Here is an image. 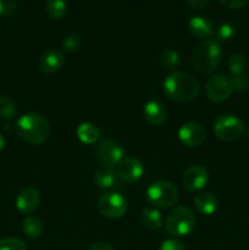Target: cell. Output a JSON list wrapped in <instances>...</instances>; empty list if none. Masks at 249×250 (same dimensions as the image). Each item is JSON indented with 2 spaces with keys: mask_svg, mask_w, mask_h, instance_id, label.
<instances>
[{
  "mask_svg": "<svg viewBox=\"0 0 249 250\" xmlns=\"http://www.w3.org/2000/svg\"><path fill=\"white\" fill-rule=\"evenodd\" d=\"M21 229L24 236L28 237L29 239H37L43 233V222H42V220L39 217L33 216V215H28L22 221Z\"/></svg>",
  "mask_w": 249,
  "mask_h": 250,
  "instance_id": "cell-19",
  "label": "cell"
},
{
  "mask_svg": "<svg viewBox=\"0 0 249 250\" xmlns=\"http://www.w3.org/2000/svg\"><path fill=\"white\" fill-rule=\"evenodd\" d=\"M243 121L236 115H221L214 122V133L222 142L238 141L244 134Z\"/></svg>",
  "mask_w": 249,
  "mask_h": 250,
  "instance_id": "cell-6",
  "label": "cell"
},
{
  "mask_svg": "<svg viewBox=\"0 0 249 250\" xmlns=\"http://www.w3.org/2000/svg\"><path fill=\"white\" fill-rule=\"evenodd\" d=\"M146 198L154 207L167 209L173 207L178 200V190L175 185L165 180L151 183L146 190Z\"/></svg>",
  "mask_w": 249,
  "mask_h": 250,
  "instance_id": "cell-5",
  "label": "cell"
},
{
  "mask_svg": "<svg viewBox=\"0 0 249 250\" xmlns=\"http://www.w3.org/2000/svg\"><path fill=\"white\" fill-rule=\"evenodd\" d=\"M188 28L192 36L199 39H207L214 34V23L208 17H192L188 23Z\"/></svg>",
  "mask_w": 249,
  "mask_h": 250,
  "instance_id": "cell-16",
  "label": "cell"
},
{
  "mask_svg": "<svg viewBox=\"0 0 249 250\" xmlns=\"http://www.w3.org/2000/svg\"><path fill=\"white\" fill-rule=\"evenodd\" d=\"M98 160L106 166H115L124 158V150L114 141H103L95 149Z\"/></svg>",
  "mask_w": 249,
  "mask_h": 250,
  "instance_id": "cell-9",
  "label": "cell"
},
{
  "mask_svg": "<svg viewBox=\"0 0 249 250\" xmlns=\"http://www.w3.org/2000/svg\"><path fill=\"white\" fill-rule=\"evenodd\" d=\"M232 83H233V89L238 92H244L249 87V78L246 75H238L232 77Z\"/></svg>",
  "mask_w": 249,
  "mask_h": 250,
  "instance_id": "cell-30",
  "label": "cell"
},
{
  "mask_svg": "<svg viewBox=\"0 0 249 250\" xmlns=\"http://www.w3.org/2000/svg\"><path fill=\"white\" fill-rule=\"evenodd\" d=\"M222 59V48L215 39H207L192 53V63L195 71L202 75H210L219 67Z\"/></svg>",
  "mask_w": 249,
  "mask_h": 250,
  "instance_id": "cell-3",
  "label": "cell"
},
{
  "mask_svg": "<svg viewBox=\"0 0 249 250\" xmlns=\"http://www.w3.org/2000/svg\"><path fill=\"white\" fill-rule=\"evenodd\" d=\"M219 1L222 6L227 7V9L236 10L242 9V7L246 6V5L248 4L249 0H219Z\"/></svg>",
  "mask_w": 249,
  "mask_h": 250,
  "instance_id": "cell-32",
  "label": "cell"
},
{
  "mask_svg": "<svg viewBox=\"0 0 249 250\" xmlns=\"http://www.w3.org/2000/svg\"><path fill=\"white\" fill-rule=\"evenodd\" d=\"M116 171L111 166L102 165L95 170L94 183L97 185V187L106 189V188L114 186V183L116 182Z\"/></svg>",
  "mask_w": 249,
  "mask_h": 250,
  "instance_id": "cell-18",
  "label": "cell"
},
{
  "mask_svg": "<svg viewBox=\"0 0 249 250\" xmlns=\"http://www.w3.org/2000/svg\"><path fill=\"white\" fill-rule=\"evenodd\" d=\"M66 2L63 0H48L45 4V11L49 17L54 20H59L66 14Z\"/></svg>",
  "mask_w": 249,
  "mask_h": 250,
  "instance_id": "cell-23",
  "label": "cell"
},
{
  "mask_svg": "<svg viewBox=\"0 0 249 250\" xmlns=\"http://www.w3.org/2000/svg\"><path fill=\"white\" fill-rule=\"evenodd\" d=\"M76 136L82 143L93 144L98 141L100 133L95 125L90 124V122H82L76 129Z\"/></svg>",
  "mask_w": 249,
  "mask_h": 250,
  "instance_id": "cell-20",
  "label": "cell"
},
{
  "mask_svg": "<svg viewBox=\"0 0 249 250\" xmlns=\"http://www.w3.org/2000/svg\"><path fill=\"white\" fill-rule=\"evenodd\" d=\"M200 85L193 76L173 71L164 81V92L168 99L177 103H187L199 94Z\"/></svg>",
  "mask_w": 249,
  "mask_h": 250,
  "instance_id": "cell-1",
  "label": "cell"
},
{
  "mask_svg": "<svg viewBox=\"0 0 249 250\" xmlns=\"http://www.w3.org/2000/svg\"><path fill=\"white\" fill-rule=\"evenodd\" d=\"M4 146H5V139H4V137L1 136V133H0V151L4 149Z\"/></svg>",
  "mask_w": 249,
  "mask_h": 250,
  "instance_id": "cell-35",
  "label": "cell"
},
{
  "mask_svg": "<svg viewBox=\"0 0 249 250\" xmlns=\"http://www.w3.org/2000/svg\"><path fill=\"white\" fill-rule=\"evenodd\" d=\"M227 65H228V70L232 75L238 76L243 73V71L247 68L248 62H247V59L243 54L234 53L229 56Z\"/></svg>",
  "mask_w": 249,
  "mask_h": 250,
  "instance_id": "cell-22",
  "label": "cell"
},
{
  "mask_svg": "<svg viewBox=\"0 0 249 250\" xmlns=\"http://www.w3.org/2000/svg\"><path fill=\"white\" fill-rule=\"evenodd\" d=\"M194 205L200 214L209 216V215L215 214V211L217 210L219 200L211 193L203 192L197 194V197L194 198Z\"/></svg>",
  "mask_w": 249,
  "mask_h": 250,
  "instance_id": "cell-17",
  "label": "cell"
},
{
  "mask_svg": "<svg viewBox=\"0 0 249 250\" xmlns=\"http://www.w3.org/2000/svg\"><path fill=\"white\" fill-rule=\"evenodd\" d=\"M97 208L103 216L107 219H119L126 214L127 200L119 193L107 192L100 195Z\"/></svg>",
  "mask_w": 249,
  "mask_h": 250,
  "instance_id": "cell-8",
  "label": "cell"
},
{
  "mask_svg": "<svg viewBox=\"0 0 249 250\" xmlns=\"http://www.w3.org/2000/svg\"><path fill=\"white\" fill-rule=\"evenodd\" d=\"M143 115L144 119L146 120V122L153 126H159V125L163 124L166 120L167 116V111H166L165 106L159 100H149L143 107Z\"/></svg>",
  "mask_w": 249,
  "mask_h": 250,
  "instance_id": "cell-15",
  "label": "cell"
},
{
  "mask_svg": "<svg viewBox=\"0 0 249 250\" xmlns=\"http://www.w3.org/2000/svg\"><path fill=\"white\" fill-rule=\"evenodd\" d=\"M17 106L11 98L0 95V119L10 120L16 115Z\"/></svg>",
  "mask_w": 249,
  "mask_h": 250,
  "instance_id": "cell-25",
  "label": "cell"
},
{
  "mask_svg": "<svg viewBox=\"0 0 249 250\" xmlns=\"http://www.w3.org/2000/svg\"><path fill=\"white\" fill-rule=\"evenodd\" d=\"M0 250H27V246L22 239L7 237L0 239Z\"/></svg>",
  "mask_w": 249,
  "mask_h": 250,
  "instance_id": "cell-27",
  "label": "cell"
},
{
  "mask_svg": "<svg viewBox=\"0 0 249 250\" xmlns=\"http://www.w3.org/2000/svg\"><path fill=\"white\" fill-rule=\"evenodd\" d=\"M159 250H186V247L177 239H167L161 243Z\"/></svg>",
  "mask_w": 249,
  "mask_h": 250,
  "instance_id": "cell-31",
  "label": "cell"
},
{
  "mask_svg": "<svg viewBox=\"0 0 249 250\" xmlns=\"http://www.w3.org/2000/svg\"><path fill=\"white\" fill-rule=\"evenodd\" d=\"M82 44V38H81L78 34L71 33L67 34L65 38L61 42V48H62L63 51L66 53H73V51L78 50Z\"/></svg>",
  "mask_w": 249,
  "mask_h": 250,
  "instance_id": "cell-26",
  "label": "cell"
},
{
  "mask_svg": "<svg viewBox=\"0 0 249 250\" xmlns=\"http://www.w3.org/2000/svg\"><path fill=\"white\" fill-rule=\"evenodd\" d=\"M209 182V172L202 165H192L182 176V185L188 192L202 190Z\"/></svg>",
  "mask_w": 249,
  "mask_h": 250,
  "instance_id": "cell-10",
  "label": "cell"
},
{
  "mask_svg": "<svg viewBox=\"0 0 249 250\" xmlns=\"http://www.w3.org/2000/svg\"><path fill=\"white\" fill-rule=\"evenodd\" d=\"M143 172V164L137 158H124L116 165V175L126 182H136Z\"/></svg>",
  "mask_w": 249,
  "mask_h": 250,
  "instance_id": "cell-12",
  "label": "cell"
},
{
  "mask_svg": "<svg viewBox=\"0 0 249 250\" xmlns=\"http://www.w3.org/2000/svg\"><path fill=\"white\" fill-rule=\"evenodd\" d=\"M41 203V194L39 190L33 187H26L20 190L16 198V209L21 214L28 216L29 214L34 211L39 207Z\"/></svg>",
  "mask_w": 249,
  "mask_h": 250,
  "instance_id": "cell-13",
  "label": "cell"
},
{
  "mask_svg": "<svg viewBox=\"0 0 249 250\" xmlns=\"http://www.w3.org/2000/svg\"><path fill=\"white\" fill-rule=\"evenodd\" d=\"M63 63H65L63 54L56 49H50V50L45 51L38 59V68L46 75H53V73L60 71Z\"/></svg>",
  "mask_w": 249,
  "mask_h": 250,
  "instance_id": "cell-14",
  "label": "cell"
},
{
  "mask_svg": "<svg viewBox=\"0 0 249 250\" xmlns=\"http://www.w3.org/2000/svg\"><path fill=\"white\" fill-rule=\"evenodd\" d=\"M247 137H248V139H249V127H248V129H247Z\"/></svg>",
  "mask_w": 249,
  "mask_h": 250,
  "instance_id": "cell-36",
  "label": "cell"
},
{
  "mask_svg": "<svg viewBox=\"0 0 249 250\" xmlns=\"http://www.w3.org/2000/svg\"><path fill=\"white\" fill-rule=\"evenodd\" d=\"M17 0H0V16H9L17 9Z\"/></svg>",
  "mask_w": 249,
  "mask_h": 250,
  "instance_id": "cell-29",
  "label": "cell"
},
{
  "mask_svg": "<svg viewBox=\"0 0 249 250\" xmlns=\"http://www.w3.org/2000/svg\"><path fill=\"white\" fill-rule=\"evenodd\" d=\"M205 128L194 121L186 122L178 129V139L183 146L188 148H197L205 141Z\"/></svg>",
  "mask_w": 249,
  "mask_h": 250,
  "instance_id": "cell-11",
  "label": "cell"
},
{
  "mask_svg": "<svg viewBox=\"0 0 249 250\" xmlns=\"http://www.w3.org/2000/svg\"><path fill=\"white\" fill-rule=\"evenodd\" d=\"M160 62L165 70L173 72V70L180 63V56H178L177 51L173 50V49H165L160 55Z\"/></svg>",
  "mask_w": 249,
  "mask_h": 250,
  "instance_id": "cell-24",
  "label": "cell"
},
{
  "mask_svg": "<svg viewBox=\"0 0 249 250\" xmlns=\"http://www.w3.org/2000/svg\"><path fill=\"white\" fill-rule=\"evenodd\" d=\"M210 0H188V5H189L190 9L193 10H202L204 7L208 6Z\"/></svg>",
  "mask_w": 249,
  "mask_h": 250,
  "instance_id": "cell-33",
  "label": "cell"
},
{
  "mask_svg": "<svg viewBox=\"0 0 249 250\" xmlns=\"http://www.w3.org/2000/svg\"><path fill=\"white\" fill-rule=\"evenodd\" d=\"M16 132L20 138L33 146H39L46 142L50 136V126L43 115L37 112L24 114L17 120Z\"/></svg>",
  "mask_w": 249,
  "mask_h": 250,
  "instance_id": "cell-2",
  "label": "cell"
},
{
  "mask_svg": "<svg viewBox=\"0 0 249 250\" xmlns=\"http://www.w3.org/2000/svg\"><path fill=\"white\" fill-rule=\"evenodd\" d=\"M232 78L225 73H216L208 80L205 84V94L212 103H222L228 99L233 92Z\"/></svg>",
  "mask_w": 249,
  "mask_h": 250,
  "instance_id": "cell-7",
  "label": "cell"
},
{
  "mask_svg": "<svg viewBox=\"0 0 249 250\" xmlns=\"http://www.w3.org/2000/svg\"><path fill=\"white\" fill-rule=\"evenodd\" d=\"M234 36H236V27L231 22H225V23H222L216 32L217 39L222 42L229 41Z\"/></svg>",
  "mask_w": 249,
  "mask_h": 250,
  "instance_id": "cell-28",
  "label": "cell"
},
{
  "mask_svg": "<svg viewBox=\"0 0 249 250\" xmlns=\"http://www.w3.org/2000/svg\"><path fill=\"white\" fill-rule=\"evenodd\" d=\"M88 250H114V247L107 242H95L88 248Z\"/></svg>",
  "mask_w": 249,
  "mask_h": 250,
  "instance_id": "cell-34",
  "label": "cell"
},
{
  "mask_svg": "<svg viewBox=\"0 0 249 250\" xmlns=\"http://www.w3.org/2000/svg\"><path fill=\"white\" fill-rule=\"evenodd\" d=\"M141 222L151 231H156L163 227V216H161L160 211L154 208H146L142 211L141 214Z\"/></svg>",
  "mask_w": 249,
  "mask_h": 250,
  "instance_id": "cell-21",
  "label": "cell"
},
{
  "mask_svg": "<svg viewBox=\"0 0 249 250\" xmlns=\"http://www.w3.org/2000/svg\"><path fill=\"white\" fill-rule=\"evenodd\" d=\"M195 216L192 210L187 207H176L166 219V231L176 237L189 234L194 229Z\"/></svg>",
  "mask_w": 249,
  "mask_h": 250,
  "instance_id": "cell-4",
  "label": "cell"
}]
</instances>
